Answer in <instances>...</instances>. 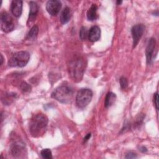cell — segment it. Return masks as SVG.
I'll return each mask as SVG.
<instances>
[{
  "instance_id": "obj_1",
  "label": "cell",
  "mask_w": 159,
  "mask_h": 159,
  "mask_svg": "<svg viewBox=\"0 0 159 159\" xmlns=\"http://www.w3.org/2000/svg\"><path fill=\"white\" fill-rule=\"evenodd\" d=\"M48 124L47 116L43 114H37L32 117L29 123V132L34 137L42 135Z\"/></svg>"
},
{
  "instance_id": "obj_2",
  "label": "cell",
  "mask_w": 159,
  "mask_h": 159,
  "mask_svg": "<svg viewBox=\"0 0 159 159\" xmlns=\"http://www.w3.org/2000/svg\"><path fill=\"white\" fill-rule=\"evenodd\" d=\"M73 94V89L68 86L57 87L52 93V97L61 103H68L71 101Z\"/></svg>"
},
{
  "instance_id": "obj_3",
  "label": "cell",
  "mask_w": 159,
  "mask_h": 159,
  "mask_svg": "<svg viewBox=\"0 0 159 159\" xmlns=\"http://www.w3.org/2000/svg\"><path fill=\"white\" fill-rule=\"evenodd\" d=\"M84 61L83 59L77 58L72 60L69 64V73L74 81L81 80L84 71Z\"/></svg>"
},
{
  "instance_id": "obj_4",
  "label": "cell",
  "mask_w": 159,
  "mask_h": 159,
  "mask_svg": "<svg viewBox=\"0 0 159 159\" xmlns=\"http://www.w3.org/2000/svg\"><path fill=\"white\" fill-rule=\"evenodd\" d=\"M30 54L27 51H20L15 53L9 59L8 64L11 66L24 67L29 62Z\"/></svg>"
},
{
  "instance_id": "obj_5",
  "label": "cell",
  "mask_w": 159,
  "mask_h": 159,
  "mask_svg": "<svg viewBox=\"0 0 159 159\" xmlns=\"http://www.w3.org/2000/svg\"><path fill=\"white\" fill-rule=\"evenodd\" d=\"M93 92L88 88H83L78 91L76 97V104L79 108H84L91 102Z\"/></svg>"
},
{
  "instance_id": "obj_6",
  "label": "cell",
  "mask_w": 159,
  "mask_h": 159,
  "mask_svg": "<svg viewBox=\"0 0 159 159\" xmlns=\"http://www.w3.org/2000/svg\"><path fill=\"white\" fill-rule=\"evenodd\" d=\"M1 28L3 32L7 33L11 32L14 28L12 18L6 12L1 14Z\"/></svg>"
},
{
  "instance_id": "obj_7",
  "label": "cell",
  "mask_w": 159,
  "mask_h": 159,
  "mask_svg": "<svg viewBox=\"0 0 159 159\" xmlns=\"http://www.w3.org/2000/svg\"><path fill=\"white\" fill-rule=\"evenodd\" d=\"M145 31V26L142 24H136L134 25L131 29V33L133 40V48H135L140 39H141Z\"/></svg>"
},
{
  "instance_id": "obj_8",
  "label": "cell",
  "mask_w": 159,
  "mask_h": 159,
  "mask_svg": "<svg viewBox=\"0 0 159 159\" xmlns=\"http://www.w3.org/2000/svg\"><path fill=\"white\" fill-rule=\"evenodd\" d=\"M25 144L20 141L14 142L11 145V153L14 157H22L25 154Z\"/></svg>"
},
{
  "instance_id": "obj_9",
  "label": "cell",
  "mask_w": 159,
  "mask_h": 159,
  "mask_svg": "<svg viewBox=\"0 0 159 159\" xmlns=\"http://www.w3.org/2000/svg\"><path fill=\"white\" fill-rule=\"evenodd\" d=\"M61 7V3L58 0H50L46 4V9L52 16H56L60 12Z\"/></svg>"
},
{
  "instance_id": "obj_10",
  "label": "cell",
  "mask_w": 159,
  "mask_h": 159,
  "mask_svg": "<svg viewBox=\"0 0 159 159\" xmlns=\"http://www.w3.org/2000/svg\"><path fill=\"white\" fill-rule=\"evenodd\" d=\"M156 41L154 38H151L148 43L145 50V55L147 58V63L150 64L152 63L153 58V53L155 48Z\"/></svg>"
},
{
  "instance_id": "obj_11",
  "label": "cell",
  "mask_w": 159,
  "mask_h": 159,
  "mask_svg": "<svg viewBox=\"0 0 159 159\" xmlns=\"http://www.w3.org/2000/svg\"><path fill=\"white\" fill-rule=\"evenodd\" d=\"M11 10L12 14L16 17L20 16L22 11V1L20 0H14L11 2Z\"/></svg>"
},
{
  "instance_id": "obj_12",
  "label": "cell",
  "mask_w": 159,
  "mask_h": 159,
  "mask_svg": "<svg viewBox=\"0 0 159 159\" xmlns=\"http://www.w3.org/2000/svg\"><path fill=\"white\" fill-rule=\"evenodd\" d=\"M101 36V29L97 25L91 27L88 31V39L91 42L98 41Z\"/></svg>"
},
{
  "instance_id": "obj_13",
  "label": "cell",
  "mask_w": 159,
  "mask_h": 159,
  "mask_svg": "<svg viewBox=\"0 0 159 159\" xmlns=\"http://www.w3.org/2000/svg\"><path fill=\"white\" fill-rule=\"evenodd\" d=\"M29 7H30V11H29L28 22H27L28 24L29 22L30 24L32 23L35 20L39 11V6L34 1H30L29 2Z\"/></svg>"
},
{
  "instance_id": "obj_14",
  "label": "cell",
  "mask_w": 159,
  "mask_h": 159,
  "mask_svg": "<svg viewBox=\"0 0 159 159\" xmlns=\"http://www.w3.org/2000/svg\"><path fill=\"white\" fill-rule=\"evenodd\" d=\"M71 10L68 7H66L62 11L60 15V22L63 24H65L68 23L71 18Z\"/></svg>"
},
{
  "instance_id": "obj_15",
  "label": "cell",
  "mask_w": 159,
  "mask_h": 159,
  "mask_svg": "<svg viewBox=\"0 0 159 159\" xmlns=\"http://www.w3.org/2000/svg\"><path fill=\"white\" fill-rule=\"evenodd\" d=\"M116 95L112 92H108L104 100V106L106 108L111 107L116 101Z\"/></svg>"
},
{
  "instance_id": "obj_16",
  "label": "cell",
  "mask_w": 159,
  "mask_h": 159,
  "mask_svg": "<svg viewBox=\"0 0 159 159\" xmlns=\"http://www.w3.org/2000/svg\"><path fill=\"white\" fill-rule=\"evenodd\" d=\"M97 6L96 4H92V6L89 8L87 12V18L89 20L93 21L97 19Z\"/></svg>"
},
{
  "instance_id": "obj_17",
  "label": "cell",
  "mask_w": 159,
  "mask_h": 159,
  "mask_svg": "<svg viewBox=\"0 0 159 159\" xmlns=\"http://www.w3.org/2000/svg\"><path fill=\"white\" fill-rule=\"evenodd\" d=\"M38 32H39V27L37 25H34L30 29L29 33L27 34V39H32V40L36 39Z\"/></svg>"
},
{
  "instance_id": "obj_18",
  "label": "cell",
  "mask_w": 159,
  "mask_h": 159,
  "mask_svg": "<svg viewBox=\"0 0 159 159\" xmlns=\"http://www.w3.org/2000/svg\"><path fill=\"white\" fill-rule=\"evenodd\" d=\"M40 155L43 158L45 159H50L52 158V152L49 148H45L43 149L40 152Z\"/></svg>"
},
{
  "instance_id": "obj_19",
  "label": "cell",
  "mask_w": 159,
  "mask_h": 159,
  "mask_svg": "<svg viewBox=\"0 0 159 159\" xmlns=\"http://www.w3.org/2000/svg\"><path fill=\"white\" fill-rule=\"evenodd\" d=\"M80 37L81 40H85L88 37V31L85 27H82L80 31Z\"/></svg>"
},
{
  "instance_id": "obj_20",
  "label": "cell",
  "mask_w": 159,
  "mask_h": 159,
  "mask_svg": "<svg viewBox=\"0 0 159 159\" xmlns=\"http://www.w3.org/2000/svg\"><path fill=\"white\" fill-rule=\"evenodd\" d=\"M119 83H120V87L122 89H125L128 86L127 80L124 76H122L120 78Z\"/></svg>"
},
{
  "instance_id": "obj_21",
  "label": "cell",
  "mask_w": 159,
  "mask_h": 159,
  "mask_svg": "<svg viewBox=\"0 0 159 159\" xmlns=\"http://www.w3.org/2000/svg\"><path fill=\"white\" fill-rule=\"evenodd\" d=\"M20 89L24 92H27V91H29L30 90L31 87H30V85H29L25 82H22L20 84Z\"/></svg>"
},
{
  "instance_id": "obj_22",
  "label": "cell",
  "mask_w": 159,
  "mask_h": 159,
  "mask_svg": "<svg viewBox=\"0 0 159 159\" xmlns=\"http://www.w3.org/2000/svg\"><path fill=\"white\" fill-rule=\"evenodd\" d=\"M153 101V104L155 106V108L158 111V94L157 92L154 94Z\"/></svg>"
},
{
  "instance_id": "obj_23",
  "label": "cell",
  "mask_w": 159,
  "mask_h": 159,
  "mask_svg": "<svg viewBox=\"0 0 159 159\" xmlns=\"http://www.w3.org/2000/svg\"><path fill=\"white\" fill-rule=\"evenodd\" d=\"M125 158H137V155H136V153H135L134 152H130L129 153H128L126 155Z\"/></svg>"
},
{
  "instance_id": "obj_24",
  "label": "cell",
  "mask_w": 159,
  "mask_h": 159,
  "mask_svg": "<svg viewBox=\"0 0 159 159\" xmlns=\"http://www.w3.org/2000/svg\"><path fill=\"white\" fill-rule=\"evenodd\" d=\"M91 133H88L84 137V139H83V143H86L91 137Z\"/></svg>"
},
{
  "instance_id": "obj_25",
  "label": "cell",
  "mask_w": 159,
  "mask_h": 159,
  "mask_svg": "<svg viewBox=\"0 0 159 159\" xmlns=\"http://www.w3.org/2000/svg\"><path fill=\"white\" fill-rule=\"evenodd\" d=\"M142 152H147V148L145 147H142V148H141V149H140Z\"/></svg>"
},
{
  "instance_id": "obj_26",
  "label": "cell",
  "mask_w": 159,
  "mask_h": 159,
  "mask_svg": "<svg viewBox=\"0 0 159 159\" xmlns=\"http://www.w3.org/2000/svg\"><path fill=\"white\" fill-rule=\"evenodd\" d=\"M1 65H2V63H3V57H2V55H1Z\"/></svg>"
},
{
  "instance_id": "obj_27",
  "label": "cell",
  "mask_w": 159,
  "mask_h": 159,
  "mask_svg": "<svg viewBox=\"0 0 159 159\" xmlns=\"http://www.w3.org/2000/svg\"><path fill=\"white\" fill-rule=\"evenodd\" d=\"M122 2V1H117V4H121Z\"/></svg>"
}]
</instances>
